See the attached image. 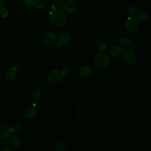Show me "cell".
<instances>
[{"mask_svg":"<svg viewBox=\"0 0 151 151\" xmlns=\"http://www.w3.org/2000/svg\"><path fill=\"white\" fill-rule=\"evenodd\" d=\"M67 21L66 13L61 9H57L53 10L50 14V22L51 24L56 27L63 26Z\"/></svg>","mask_w":151,"mask_h":151,"instance_id":"obj_1","label":"cell"},{"mask_svg":"<svg viewBox=\"0 0 151 151\" xmlns=\"http://www.w3.org/2000/svg\"><path fill=\"white\" fill-rule=\"evenodd\" d=\"M93 63L96 67L104 68L110 63V58L107 54L101 52L95 55L93 58Z\"/></svg>","mask_w":151,"mask_h":151,"instance_id":"obj_2","label":"cell"},{"mask_svg":"<svg viewBox=\"0 0 151 151\" xmlns=\"http://www.w3.org/2000/svg\"><path fill=\"white\" fill-rule=\"evenodd\" d=\"M63 76L60 71L57 70H52L48 76V81L52 86H56L60 83L62 81Z\"/></svg>","mask_w":151,"mask_h":151,"instance_id":"obj_3","label":"cell"},{"mask_svg":"<svg viewBox=\"0 0 151 151\" xmlns=\"http://www.w3.org/2000/svg\"><path fill=\"white\" fill-rule=\"evenodd\" d=\"M139 28V21L136 19L132 17L128 18L124 24L125 29L130 33L135 32L138 30Z\"/></svg>","mask_w":151,"mask_h":151,"instance_id":"obj_4","label":"cell"},{"mask_svg":"<svg viewBox=\"0 0 151 151\" xmlns=\"http://www.w3.org/2000/svg\"><path fill=\"white\" fill-rule=\"evenodd\" d=\"M58 40L56 34L53 31L44 32L41 37V41L46 45H51L57 42Z\"/></svg>","mask_w":151,"mask_h":151,"instance_id":"obj_5","label":"cell"},{"mask_svg":"<svg viewBox=\"0 0 151 151\" xmlns=\"http://www.w3.org/2000/svg\"><path fill=\"white\" fill-rule=\"evenodd\" d=\"M62 6L64 11L68 13L75 12L78 7L77 2L74 0H65L63 2Z\"/></svg>","mask_w":151,"mask_h":151,"instance_id":"obj_6","label":"cell"},{"mask_svg":"<svg viewBox=\"0 0 151 151\" xmlns=\"http://www.w3.org/2000/svg\"><path fill=\"white\" fill-rule=\"evenodd\" d=\"M122 58L125 64H132L134 63L136 60V55L132 51L127 50L123 52Z\"/></svg>","mask_w":151,"mask_h":151,"instance_id":"obj_7","label":"cell"},{"mask_svg":"<svg viewBox=\"0 0 151 151\" xmlns=\"http://www.w3.org/2000/svg\"><path fill=\"white\" fill-rule=\"evenodd\" d=\"M37 113V110L34 106H28L24 110V116L25 118L28 120L34 119Z\"/></svg>","mask_w":151,"mask_h":151,"instance_id":"obj_8","label":"cell"},{"mask_svg":"<svg viewBox=\"0 0 151 151\" xmlns=\"http://www.w3.org/2000/svg\"><path fill=\"white\" fill-rule=\"evenodd\" d=\"M12 132L11 128L6 124L0 125V137L2 139H8L11 137Z\"/></svg>","mask_w":151,"mask_h":151,"instance_id":"obj_9","label":"cell"},{"mask_svg":"<svg viewBox=\"0 0 151 151\" xmlns=\"http://www.w3.org/2000/svg\"><path fill=\"white\" fill-rule=\"evenodd\" d=\"M122 52V47L120 45H114L109 49V54L112 57H118Z\"/></svg>","mask_w":151,"mask_h":151,"instance_id":"obj_10","label":"cell"},{"mask_svg":"<svg viewBox=\"0 0 151 151\" xmlns=\"http://www.w3.org/2000/svg\"><path fill=\"white\" fill-rule=\"evenodd\" d=\"M92 73V70L90 67L88 65H83L79 69V75L84 78L88 77L91 76Z\"/></svg>","mask_w":151,"mask_h":151,"instance_id":"obj_11","label":"cell"},{"mask_svg":"<svg viewBox=\"0 0 151 151\" xmlns=\"http://www.w3.org/2000/svg\"><path fill=\"white\" fill-rule=\"evenodd\" d=\"M17 68L14 67L8 69L5 73L6 78L9 81L14 80L17 77Z\"/></svg>","mask_w":151,"mask_h":151,"instance_id":"obj_12","label":"cell"},{"mask_svg":"<svg viewBox=\"0 0 151 151\" xmlns=\"http://www.w3.org/2000/svg\"><path fill=\"white\" fill-rule=\"evenodd\" d=\"M9 145L12 148L17 149L21 146V140L18 136L14 135L11 137L9 140Z\"/></svg>","mask_w":151,"mask_h":151,"instance_id":"obj_13","label":"cell"},{"mask_svg":"<svg viewBox=\"0 0 151 151\" xmlns=\"http://www.w3.org/2000/svg\"><path fill=\"white\" fill-rule=\"evenodd\" d=\"M47 3V0H32L31 6L36 9L44 8Z\"/></svg>","mask_w":151,"mask_h":151,"instance_id":"obj_14","label":"cell"},{"mask_svg":"<svg viewBox=\"0 0 151 151\" xmlns=\"http://www.w3.org/2000/svg\"><path fill=\"white\" fill-rule=\"evenodd\" d=\"M68 148V143L65 140H61L58 142L55 146V149L57 151H67Z\"/></svg>","mask_w":151,"mask_h":151,"instance_id":"obj_15","label":"cell"},{"mask_svg":"<svg viewBox=\"0 0 151 151\" xmlns=\"http://www.w3.org/2000/svg\"><path fill=\"white\" fill-rule=\"evenodd\" d=\"M137 20L139 22H146L149 18V14L145 11H141L137 14Z\"/></svg>","mask_w":151,"mask_h":151,"instance_id":"obj_16","label":"cell"},{"mask_svg":"<svg viewBox=\"0 0 151 151\" xmlns=\"http://www.w3.org/2000/svg\"><path fill=\"white\" fill-rule=\"evenodd\" d=\"M71 35L67 32H63L60 34L58 37L59 42L61 44L68 43L71 40Z\"/></svg>","mask_w":151,"mask_h":151,"instance_id":"obj_17","label":"cell"},{"mask_svg":"<svg viewBox=\"0 0 151 151\" xmlns=\"http://www.w3.org/2000/svg\"><path fill=\"white\" fill-rule=\"evenodd\" d=\"M120 46L123 48H128L131 46V41L127 37H123L120 41Z\"/></svg>","mask_w":151,"mask_h":151,"instance_id":"obj_18","label":"cell"},{"mask_svg":"<svg viewBox=\"0 0 151 151\" xmlns=\"http://www.w3.org/2000/svg\"><path fill=\"white\" fill-rule=\"evenodd\" d=\"M138 12V9L137 6L134 5H132L128 8V14L131 17H134L136 15Z\"/></svg>","mask_w":151,"mask_h":151,"instance_id":"obj_19","label":"cell"},{"mask_svg":"<svg viewBox=\"0 0 151 151\" xmlns=\"http://www.w3.org/2000/svg\"><path fill=\"white\" fill-rule=\"evenodd\" d=\"M63 4V0H54L51 5V8H52L53 10L59 9L60 7L62 6Z\"/></svg>","mask_w":151,"mask_h":151,"instance_id":"obj_20","label":"cell"},{"mask_svg":"<svg viewBox=\"0 0 151 151\" xmlns=\"http://www.w3.org/2000/svg\"><path fill=\"white\" fill-rule=\"evenodd\" d=\"M41 95H42L41 91L40 90H38V89H36V90H34L32 93V96L35 100L38 99L41 96Z\"/></svg>","mask_w":151,"mask_h":151,"instance_id":"obj_21","label":"cell"},{"mask_svg":"<svg viewBox=\"0 0 151 151\" xmlns=\"http://www.w3.org/2000/svg\"><path fill=\"white\" fill-rule=\"evenodd\" d=\"M98 50L100 52H104L107 50V45L104 42H100L98 45Z\"/></svg>","mask_w":151,"mask_h":151,"instance_id":"obj_22","label":"cell"},{"mask_svg":"<svg viewBox=\"0 0 151 151\" xmlns=\"http://www.w3.org/2000/svg\"><path fill=\"white\" fill-rule=\"evenodd\" d=\"M0 15L2 17L5 18L7 17L9 15V12L8 10L6 8H1L0 9Z\"/></svg>","mask_w":151,"mask_h":151,"instance_id":"obj_23","label":"cell"},{"mask_svg":"<svg viewBox=\"0 0 151 151\" xmlns=\"http://www.w3.org/2000/svg\"><path fill=\"white\" fill-rule=\"evenodd\" d=\"M70 71H71L70 68L69 67H68V66H65V67H64L61 69L60 73H61V74L62 76H64V75H67V74H68V73H70Z\"/></svg>","mask_w":151,"mask_h":151,"instance_id":"obj_24","label":"cell"},{"mask_svg":"<svg viewBox=\"0 0 151 151\" xmlns=\"http://www.w3.org/2000/svg\"><path fill=\"white\" fill-rule=\"evenodd\" d=\"M21 126L19 124H15L11 127V130L12 132L18 133L21 130Z\"/></svg>","mask_w":151,"mask_h":151,"instance_id":"obj_25","label":"cell"},{"mask_svg":"<svg viewBox=\"0 0 151 151\" xmlns=\"http://www.w3.org/2000/svg\"><path fill=\"white\" fill-rule=\"evenodd\" d=\"M32 0H22V2H24V4L26 5H31Z\"/></svg>","mask_w":151,"mask_h":151,"instance_id":"obj_26","label":"cell"},{"mask_svg":"<svg viewBox=\"0 0 151 151\" xmlns=\"http://www.w3.org/2000/svg\"><path fill=\"white\" fill-rule=\"evenodd\" d=\"M4 3V0H0V9L2 7Z\"/></svg>","mask_w":151,"mask_h":151,"instance_id":"obj_27","label":"cell"},{"mask_svg":"<svg viewBox=\"0 0 151 151\" xmlns=\"http://www.w3.org/2000/svg\"><path fill=\"white\" fill-rule=\"evenodd\" d=\"M2 150H11V149H8V148H5V149H3Z\"/></svg>","mask_w":151,"mask_h":151,"instance_id":"obj_28","label":"cell"}]
</instances>
